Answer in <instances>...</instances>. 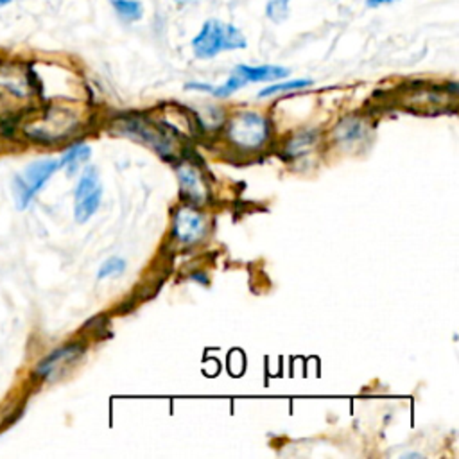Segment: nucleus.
<instances>
[{
  "label": "nucleus",
  "instance_id": "obj_1",
  "mask_svg": "<svg viewBox=\"0 0 459 459\" xmlns=\"http://www.w3.org/2000/svg\"><path fill=\"white\" fill-rule=\"evenodd\" d=\"M244 35L232 24H223L221 20H209L201 31L193 40L194 56L200 60H212L225 51L244 49Z\"/></svg>",
  "mask_w": 459,
  "mask_h": 459
},
{
  "label": "nucleus",
  "instance_id": "obj_2",
  "mask_svg": "<svg viewBox=\"0 0 459 459\" xmlns=\"http://www.w3.org/2000/svg\"><path fill=\"white\" fill-rule=\"evenodd\" d=\"M61 169L60 160H38L28 166L20 175L13 180V196L17 201L19 210H24L29 207L33 198L42 191V187L53 178V175Z\"/></svg>",
  "mask_w": 459,
  "mask_h": 459
},
{
  "label": "nucleus",
  "instance_id": "obj_3",
  "mask_svg": "<svg viewBox=\"0 0 459 459\" xmlns=\"http://www.w3.org/2000/svg\"><path fill=\"white\" fill-rule=\"evenodd\" d=\"M269 135V124L264 115L255 111H242L228 122V138L234 145L251 151L264 145Z\"/></svg>",
  "mask_w": 459,
  "mask_h": 459
},
{
  "label": "nucleus",
  "instance_id": "obj_4",
  "mask_svg": "<svg viewBox=\"0 0 459 459\" xmlns=\"http://www.w3.org/2000/svg\"><path fill=\"white\" fill-rule=\"evenodd\" d=\"M102 198V187L95 169H86L76 187L74 216L78 223H86L99 209Z\"/></svg>",
  "mask_w": 459,
  "mask_h": 459
},
{
  "label": "nucleus",
  "instance_id": "obj_5",
  "mask_svg": "<svg viewBox=\"0 0 459 459\" xmlns=\"http://www.w3.org/2000/svg\"><path fill=\"white\" fill-rule=\"evenodd\" d=\"M83 354V347L78 343L61 347L60 350L53 352L51 356H47L38 366H37V375L45 379V381H54L60 375H63Z\"/></svg>",
  "mask_w": 459,
  "mask_h": 459
},
{
  "label": "nucleus",
  "instance_id": "obj_6",
  "mask_svg": "<svg viewBox=\"0 0 459 459\" xmlns=\"http://www.w3.org/2000/svg\"><path fill=\"white\" fill-rule=\"evenodd\" d=\"M205 230H207L205 219L194 209L184 207L176 212L173 232H175V237L180 244H185V246L196 244L205 235Z\"/></svg>",
  "mask_w": 459,
  "mask_h": 459
},
{
  "label": "nucleus",
  "instance_id": "obj_7",
  "mask_svg": "<svg viewBox=\"0 0 459 459\" xmlns=\"http://www.w3.org/2000/svg\"><path fill=\"white\" fill-rule=\"evenodd\" d=\"M120 131H124L127 136H133V138H140L143 143H149L155 147L157 151H160L162 155H168V151L171 149V140L162 133L159 131L157 126H152L151 122L147 120H138V119H127V120H122V124L119 126Z\"/></svg>",
  "mask_w": 459,
  "mask_h": 459
},
{
  "label": "nucleus",
  "instance_id": "obj_8",
  "mask_svg": "<svg viewBox=\"0 0 459 459\" xmlns=\"http://www.w3.org/2000/svg\"><path fill=\"white\" fill-rule=\"evenodd\" d=\"M178 180L182 187V194L193 203H205L207 200V185L201 178V173L193 166L178 168Z\"/></svg>",
  "mask_w": 459,
  "mask_h": 459
},
{
  "label": "nucleus",
  "instance_id": "obj_9",
  "mask_svg": "<svg viewBox=\"0 0 459 459\" xmlns=\"http://www.w3.org/2000/svg\"><path fill=\"white\" fill-rule=\"evenodd\" d=\"M248 85L250 83H266V81H278L282 78L289 76V70L276 65H262V67H250V65H239L235 70Z\"/></svg>",
  "mask_w": 459,
  "mask_h": 459
},
{
  "label": "nucleus",
  "instance_id": "obj_10",
  "mask_svg": "<svg viewBox=\"0 0 459 459\" xmlns=\"http://www.w3.org/2000/svg\"><path fill=\"white\" fill-rule=\"evenodd\" d=\"M90 152H92L90 145H86V143H76L74 147H70V149L65 152V155L61 157L60 166L65 168V169L69 171V175H74V173L79 169V166H83V164L88 160Z\"/></svg>",
  "mask_w": 459,
  "mask_h": 459
},
{
  "label": "nucleus",
  "instance_id": "obj_11",
  "mask_svg": "<svg viewBox=\"0 0 459 459\" xmlns=\"http://www.w3.org/2000/svg\"><path fill=\"white\" fill-rule=\"evenodd\" d=\"M115 13L126 22H136L143 17V8L138 0H111Z\"/></svg>",
  "mask_w": 459,
  "mask_h": 459
},
{
  "label": "nucleus",
  "instance_id": "obj_12",
  "mask_svg": "<svg viewBox=\"0 0 459 459\" xmlns=\"http://www.w3.org/2000/svg\"><path fill=\"white\" fill-rule=\"evenodd\" d=\"M313 81L311 79H294V81H285V83H278V85H271L264 90H260L258 97H269L275 94H282V92H292V90H301L311 86Z\"/></svg>",
  "mask_w": 459,
  "mask_h": 459
},
{
  "label": "nucleus",
  "instance_id": "obj_13",
  "mask_svg": "<svg viewBox=\"0 0 459 459\" xmlns=\"http://www.w3.org/2000/svg\"><path fill=\"white\" fill-rule=\"evenodd\" d=\"M289 4L291 0H269L266 6V17L275 24H282L289 17Z\"/></svg>",
  "mask_w": 459,
  "mask_h": 459
},
{
  "label": "nucleus",
  "instance_id": "obj_14",
  "mask_svg": "<svg viewBox=\"0 0 459 459\" xmlns=\"http://www.w3.org/2000/svg\"><path fill=\"white\" fill-rule=\"evenodd\" d=\"M248 83L239 76V74H232V78L223 85V86H219V88H212V94L214 95H217V97H230V95H234L237 90H241L242 86H246Z\"/></svg>",
  "mask_w": 459,
  "mask_h": 459
},
{
  "label": "nucleus",
  "instance_id": "obj_15",
  "mask_svg": "<svg viewBox=\"0 0 459 459\" xmlns=\"http://www.w3.org/2000/svg\"><path fill=\"white\" fill-rule=\"evenodd\" d=\"M338 135L341 136V140H343V142L361 138V135H363V126H361V122H359V120H356V119H348V120L341 122V126L338 127Z\"/></svg>",
  "mask_w": 459,
  "mask_h": 459
},
{
  "label": "nucleus",
  "instance_id": "obj_16",
  "mask_svg": "<svg viewBox=\"0 0 459 459\" xmlns=\"http://www.w3.org/2000/svg\"><path fill=\"white\" fill-rule=\"evenodd\" d=\"M126 269V260L120 257H111L108 258L97 273V278H108V276H115V275H122Z\"/></svg>",
  "mask_w": 459,
  "mask_h": 459
},
{
  "label": "nucleus",
  "instance_id": "obj_17",
  "mask_svg": "<svg viewBox=\"0 0 459 459\" xmlns=\"http://www.w3.org/2000/svg\"><path fill=\"white\" fill-rule=\"evenodd\" d=\"M313 142H315V133H301L289 142V152L291 155H299V152L311 147Z\"/></svg>",
  "mask_w": 459,
  "mask_h": 459
},
{
  "label": "nucleus",
  "instance_id": "obj_18",
  "mask_svg": "<svg viewBox=\"0 0 459 459\" xmlns=\"http://www.w3.org/2000/svg\"><path fill=\"white\" fill-rule=\"evenodd\" d=\"M391 3H397V0H366V4L370 8H379L382 4H391Z\"/></svg>",
  "mask_w": 459,
  "mask_h": 459
},
{
  "label": "nucleus",
  "instance_id": "obj_19",
  "mask_svg": "<svg viewBox=\"0 0 459 459\" xmlns=\"http://www.w3.org/2000/svg\"><path fill=\"white\" fill-rule=\"evenodd\" d=\"M13 3H20V0H0V10L10 6V4H13Z\"/></svg>",
  "mask_w": 459,
  "mask_h": 459
},
{
  "label": "nucleus",
  "instance_id": "obj_20",
  "mask_svg": "<svg viewBox=\"0 0 459 459\" xmlns=\"http://www.w3.org/2000/svg\"><path fill=\"white\" fill-rule=\"evenodd\" d=\"M176 4H180V6H189V4H194V3H198V0H175Z\"/></svg>",
  "mask_w": 459,
  "mask_h": 459
}]
</instances>
